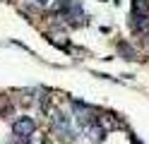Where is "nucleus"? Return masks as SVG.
<instances>
[{"label": "nucleus", "mask_w": 149, "mask_h": 144, "mask_svg": "<svg viewBox=\"0 0 149 144\" xmlns=\"http://www.w3.org/2000/svg\"><path fill=\"white\" fill-rule=\"evenodd\" d=\"M39 3H43V0H39Z\"/></svg>", "instance_id": "7ed1b4c3"}, {"label": "nucleus", "mask_w": 149, "mask_h": 144, "mask_svg": "<svg viewBox=\"0 0 149 144\" xmlns=\"http://www.w3.org/2000/svg\"><path fill=\"white\" fill-rule=\"evenodd\" d=\"M55 130L58 132H63V134H70V125H68V118H65L63 113H55Z\"/></svg>", "instance_id": "f03ea898"}, {"label": "nucleus", "mask_w": 149, "mask_h": 144, "mask_svg": "<svg viewBox=\"0 0 149 144\" xmlns=\"http://www.w3.org/2000/svg\"><path fill=\"white\" fill-rule=\"evenodd\" d=\"M34 132H36V122H34L31 118H22L19 122L15 125V134H17V139H29Z\"/></svg>", "instance_id": "f257e3e1"}]
</instances>
